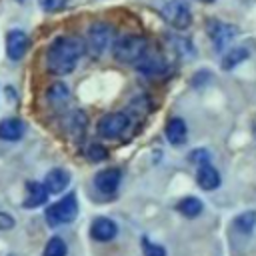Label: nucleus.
I'll use <instances>...</instances> for the list:
<instances>
[{
  "label": "nucleus",
  "mask_w": 256,
  "mask_h": 256,
  "mask_svg": "<svg viewBox=\"0 0 256 256\" xmlns=\"http://www.w3.org/2000/svg\"><path fill=\"white\" fill-rule=\"evenodd\" d=\"M82 52L84 44L76 36H58L46 52V68L56 76L70 74L76 68Z\"/></svg>",
  "instance_id": "f257e3e1"
},
{
  "label": "nucleus",
  "mask_w": 256,
  "mask_h": 256,
  "mask_svg": "<svg viewBox=\"0 0 256 256\" xmlns=\"http://www.w3.org/2000/svg\"><path fill=\"white\" fill-rule=\"evenodd\" d=\"M148 42L138 34H124L114 42V58L124 64H136V60L146 52Z\"/></svg>",
  "instance_id": "f03ea898"
},
{
  "label": "nucleus",
  "mask_w": 256,
  "mask_h": 256,
  "mask_svg": "<svg viewBox=\"0 0 256 256\" xmlns=\"http://www.w3.org/2000/svg\"><path fill=\"white\" fill-rule=\"evenodd\" d=\"M78 216V200L76 194H66L62 200L46 208V220L50 226L68 224Z\"/></svg>",
  "instance_id": "7ed1b4c3"
},
{
  "label": "nucleus",
  "mask_w": 256,
  "mask_h": 256,
  "mask_svg": "<svg viewBox=\"0 0 256 256\" xmlns=\"http://www.w3.org/2000/svg\"><path fill=\"white\" fill-rule=\"evenodd\" d=\"M112 36H114V30L110 24L106 22H94L90 28H88V38H86V46H88V52L96 58L100 56L110 44H112Z\"/></svg>",
  "instance_id": "20e7f679"
},
{
  "label": "nucleus",
  "mask_w": 256,
  "mask_h": 256,
  "mask_svg": "<svg viewBox=\"0 0 256 256\" xmlns=\"http://www.w3.org/2000/svg\"><path fill=\"white\" fill-rule=\"evenodd\" d=\"M162 18L170 26H174L178 30H184L192 22V12H190V6L184 0H170L162 8Z\"/></svg>",
  "instance_id": "39448f33"
},
{
  "label": "nucleus",
  "mask_w": 256,
  "mask_h": 256,
  "mask_svg": "<svg viewBox=\"0 0 256 256\" xmlns=\"http://www.w3.org/2000/svg\"><path fill=\"white\" fill-rule=\"evenodd\" d=\"M128 114L126 112H110L106 116L100 118L98 122V134L112 140V138H120L126 130H128Z\"/></svg>",
  "instance_id": "423d86ee"
},
{
  "label": "nucleus",
  "mask_w": 256,
  "mask_h": 256,
  "mask_svg": "<svg viewBox=\"0 0 256 256\" xmlns=\"http://www.w3.org/2000/svg\"><path fill=\"white\" fill-rule=\"evenodd\" d=\"M140 72H144V74H148V76H160V74H164L166 70H168V62L164 60V56L158 52V50H154V48H146V52L136 60V64H134Z\"/></svg>",
  "instance_id": "0eeeda50"
},
{
  "label": "nucleus",
  "mask_w": 256,
  "mask_h": 256,
  "mask_svg": "<svg viewBox=\"0 0 256 256\" xmlns=\"http://www.w3.org/2000/svg\"><path fill=\"white\" fill-rule=\"evenodd\" d=\"M28 44H30V40H28L26 32H22V30H10L8 36H6V54H8V58L20 60L26 54Z\"/></svg>",
  "instance_id": "6e6552de"
},
{
  "label": "nucleus",
  "mask_w": 256,
  "mask_h": 256,
  "mask_svg": "<svg viewBox=\"0 0 256 256\" xmlns=\"http://www.w3.org/2000/svg\"><path fill=\"white\" fill-rule=\"evenodd\" d=\"M118 182H120V170H118V168H106V170L98 172L96 178H94V184H96V188H98L102 194H112V192H116Z\"/></svg>",
  "instance_id": "1a4fd4ad"
},
{
  "label": "nucleus",
  "mask_w": 256,
  "mask_h": 256,
  "mask_svg": "<svg viewBox=\"0 0 256 256\" xmlns=\"http://www.w3.org/2000/svg\"><path fill=\"white\" fill-rule=\"evenodd\" d=\"M116 232H118V228H116L114 220H110V218H96V220L92 222V226H90V234H92V238L98 240V242H108V240H112V238L116 236Z\"/></svg>",
  "instance_id": "9d476101"
},
{
  "label": "nucleus",
  "mask_w": 256,
  "mask_h": 256,
  "mask_svg": "<svg viewBox=\"0 0 256 256\" xmlns=\"http://www.w3.org/2000/svg\"><path fill=\"white\" fill-rule=\"evenodd\" d=\"M186 136H188V130H186V122L182 118L168 120V124H166V138L170 140V144L180 146V144L186 142Z\"/></svg>",
  "instance_id": "9b49d317"
},
{
  "label": "nucleus",
  "mask_w": 256,
  "mask_h": 256,
  "mask_svg": "<svg viewBox=\"0 0 256 256\" xmlns=\"http://www.w3.org/2000/svg\"><path fill=\"white\" fill-rule=\"evenodd\" d=\"M22 134H24V124L18 118H6L0 122V138L2 140L14 142V140H20Z\"/></svg>",
  "instance_id": "f8f14e48"
},
{
  "label": "nucleus",
  "mask_w": 256,
  "mask_h": 256,
  "mask_svg": "<svg viewBox=\"0 0 256 256\" xmlns=\"http://www.w3.org/2000/svg\"><path fill=\"white\" fill-rule=\"evenodd\" d=\"M196 182H198V186H200V188H204V190H214V188H218V186H220V174L216 172V168H212V166L204 164V166L198 170Z\"/></svg>",
  "instance_id": "ddd939ff"
},
{
  "label": "nucleus",
  "mask_w": 256,
  "mask_h": 256,
  "mask_svg": "<svg viewBox=\"0 0 256 256\" xmlns=\"http://www.w3.org/2000/svg\"><path fill=\"white\" fill-rule=\"evenodd\" d=\"M68 182H70L68 172L62 170V168H56V170H50V172H48L44 186H46L48 192H62V190L68 186Z\"/></svg>",
  "instance_id": "4468645a"
},
{
  "label": "nucleus",
  "mask_w": 256,
  "mask_h": 256,
  "mask_svg": "<svg viewBox=\"0 0 256 256\" xmlns=\"http://www.w3.org/2000/svg\"><path fill=\"white\" fill-rule=\"evenodd\" d=\"M48 194H50V192L46 190L44 184H40V182H30V184H28V196H26V200H24V206H26V208H36V206H40V204L46 202Z\"/></svg>",
  "instance_id": "2eb2a0df"
},
{
  "label": "nucleus",
  "mask_w": 256,
  "mask_h": 256,
  "mask_svg": "<svg viewBox=\"0 0 256 256\" xmlns=\"http://www.w3.org/2000/svg\"><path fill=\"white\" fill-rule=\"evenodd\" d=\"M210 36H212V40H214L216 50H224V46H226V44L232 40V36H234V28L228 26V24H220V22H216V24H212Z\"/></svg>",
  "instance_id": "dca6fc26"
},
{
  "label": "nucleus",
  "mask_w": 256,
  "mask_h": 256,
  "mask_svg": "<svg viewBox=\"0 0 256 256\" xmlns=\"http://www.w3.org/2000/svg\"><path fill=\"white\" fill-rule=\"evenodd\" d=\"M68 96H70V92H68V88H66L62 82H54V84L48 88V92H46V98H48L50 106H54V108L64 106V104L68 102Z\"/></svg>",
  "instance_id": "f3484780"
},
{
  "label": "nucleus",
  "mask_w": 256,
  "mask_h": 256,
  "mask_svg": "<svg viewBox=\"0 0 256 256\" xmlns=\"http://www.w3.org/2000/svg\"><path fill=\"white\" fill-rule=\"evenodd\" d=\"M66 128L72 132L74 138L82 136V132H84V128H86V116H84V112H82V110H74V112L68 116V120H66Z\"/></svg>",
  "instance_id": "a211bd4d"
},
{
  "label": "nucleus",
  "mask_w": 256,
  "mask_h": 256,
  "mask_svg": "<svg viewBox=\"0 0 256 256\" xmlns=\"http://www.w3.org/2000/svg\"><path fill=\"white\" fill-rule=\"evenodd\" d=\"M246 58H248V50L242 48V46H236V48H232L230 52L224 54V58H222V68H224V70H230V68H234L236 64H240V62L246 60Z\"/></svg>",
  "instance_id": "6ab92c4d"
},
{
  "label": "nucleus",
  "mask_w": 256,
  "mask_h": 256,
  "mask_svg": "<svg viewBox=\"0 0 256 256\" xmlns=\"http://www.w3.org/2000/svg\"><path fill=\"white\" fill-rule=\"evenodd\" d=\"M178 210L188 216V218H196L200 212H202V202L198 198H184L180 204H178Z\"/></svg>",
  "instance_id": "aec40b11"
},
{
  "label": "nucleus",
  "mask_w": 256,
  "mask_h": 256,
  "mask_svg": "<svg viewBox=\"0 0 256 256\" xmlns=\"http://www.w3.org/2000/svg\"><path fill=\"white\" fill-rule=\"evenodd\" d=\"M254 224H256V212H244V214H240V216L234 220V228H236L238 232H244V234L252 232Z\"/></svg>",
  "instance_id": "412c9836"
},
{
  "label": "nucleus",
  "mask_w": 256,
  "mask_h": 256,
  "mask_svg": "<svg viewBox=\"0 0 256 256\" xmlns=\"http://www.w3.org/2000/svg\"><path fill=\"white\" fill-rule=\"evenodd\" d=\"M44 256H66V242L58 236L50 238L44 248Z\"/></svg>",
  "instance_id": "4be33fe9"
},
{
  "label": "nucleus",
  "mask_w": 256,
  "mask_h": 256,
  "mask_svg": "<svg viewBox=\"0 0 256 256\" xmlns=\"http://www.w3.org/2000/svg\"><path fill=\"white\" fill-rule=\"evenodd\" d=\"M86 156H88L92 162H100V160H104V158L108 156V152H106V148H104L102 144L90 142V144L86 146Z\"/></svg>",
  "instance_id": "5701e85b"
},
{
  "label": "nucleus",
  "mask_w": 256,
  "mask_h": 256,
  "mask_svg": "<svg viewBox=\"0 0 256 256\" xmlns=\"http://www.w3.org/2000/svg\"><path fill=\"white\" fill-rule=\"evenodd\" d=\"M142 250H144V256H166V250L162 246L152 244L146 238H142Z\"/></svg>",
  "instance_id": "b1692460"
},
{
  "label": "nucleus",
  "mask_w": 256,
  "mask_h": 256,
  "mask_svg": "<svg viewBox=\"0 0 256 256\" xmlns=\"http://www.w3.org/2000/svg\"><path fill=\"white\" fill-rule=\"evenodd\" d=\"M40 6L46 12H58L66 6V0H40Z\"/></svg>",
  "instance_id": "393cba45"
},
{
  "label": "nucleus",
  "mask_w": 256,
  "mask_h": 256,
  "mask_svg": "<svg viewBox=\"0 0 256 256\" xmlns=\"http://www.w3.org/2000/svg\"><path fill=\"white\" fill-rule=\"evenodd\" d=\"M14 226V218L6 212H0V230H8Z\"/></svg>",
  "instance_id": "a878e982"
},
{
  "label": "nucleus",
  "mask_w": 256,
  "mask_h": 256,
  "mask_svg": "<svg viewBox=\"0 0 256 256\" xmlns=\"http://www.w3.org/2000/svg\"><path fill=\"white\" fill-rule=\"evenodd\" d=\"M202 2H214V0H202Z\"/></svg>",
  "instance_id": "bb28decb"
},
{
  "label": "nucleus",
  "mask_w": 256,
  "mask_h": 256,
  "mask_svg": "<svg viewBox=\"0 0 256 256\" xmlns=\"http://www.w3.org/2000/svg\"><path fill=\"white\" fill-rule=\"evenodd\" d=\"M18 2H24V0H18Z\"/></svg>",
  "instance_id": "cd10ccee"
}]
</instances>
